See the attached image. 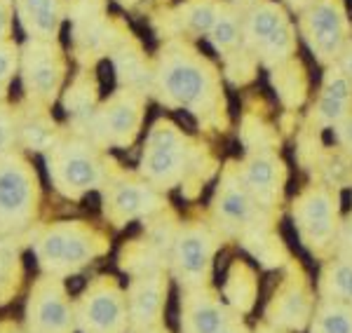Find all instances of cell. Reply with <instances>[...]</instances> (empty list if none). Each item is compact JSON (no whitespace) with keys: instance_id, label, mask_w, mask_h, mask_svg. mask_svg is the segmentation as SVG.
Wrapping results in <instances>:
<instances>
[{"instance_id":"1","label":"cell","mask_w":352,"mask_h":333,"mask_svg":"<svg viewBox=\"0 0 352 333\" xmlns=\"http://www.w3.org/2000/svg\"><path fill=\"white\" fill-rule=\"evenodd\" d=\"M153 84L164 106L186 108L204 122H219L226 113L219 71L181 38L164 43L157 54Z\"/></svg>"},{"instance_id":"2","label":"cell","mask_w":352,"mask_h":333,"mask_svg":"<svg viewBox=\"0 0 352 333\" xmlns=\"http://www.w3.org/2000/svg\"><path fill=\"white\" fill-rule=\"evenodd\" d=\"M26 237L31 242L38 270L61 279L82 273L111 249L109 235L82 218H61L36 225Z\"/></svg>"},{"instance_id":"3","label":"cell","mask_w":352,"mask_h":333,"mask_svg":"<svg viewBox=\"0 0 352 333\" xmlns=\"http://www.w3.org/2000/svg\"><path fill=\"white\" fill-rule=\"evenodd\" d=\"M52 188L66 200H82L85 195L101 190L111 176L104 148L80 132L61 134L45 153Z\"/></svg>"},{"instance_id":"4","label":"cell","mask_w":352,"mask_h":333,"mask_svg":"<svg viewBox=\"0 0 352 333\" xmlns=\"http://www.w3.org/2000/svg\"><path fill=\"white\" fill-rule=\"evenodd\" d=\"M41 176L19 148L0 153V237L26 235L41 211Z\"/></svg>"},{"instance_id":"5","label":"cell","mask_w":352,"mask_h":333,"mask_svg":"<svg viewBox=\"0 0 352 333\" xmlns=\"http://www.w3.org/2000/svg\"><path fill=\"white\" fill-rule=\"evenodd\" d=\"M146 92L136 87H120L106 101H101L76 132L92 139L99 148H127L139 137L144 125Z\"/></svg>"},{"instance_id":"6","label":"cell","mask_w":352,"mask_h":333,"mask_svg":"<svg viewBox=\"0 0 352 333\" xmlns=\"http://www.w3.org/2000/svg\"><path fill=\"white\" fill-rule=\"evenodd\" d=\"M192 143L172 120H157L151 127L141 153L139 174L157 190H169L184 183L190 172Z\"/></svg>"},{"instance_id":"7","label":"cell","mask_w":352,"mask_h":333,"mask_svg":"<svg viewBox=\"0 0 352 333\" xmlns=\"http://www.w3.org/2000/svg\"><path fill=\"white\" fill-rule=\"evenodd\" d=\"M78 333H129L127 291L113 275H96L73 298Z\"/></svg>"},{"instance_id":"8","label":"cell","mask_w":352,"mask_h":333,"mask_svg":"<svg viewBox=\"0 0 352 333\" xmlns=\"http://www.w3.org/2000/svg\"><path fill=\"white\" fill-rule=\"evenodd\" d=\"M19 76L26 101L52 108L66 80V54L59 41L26 38V43L21 45Z\"/></svg>"},{"instance_id":"9","label":"cell","mask_w":352,"mask_h":333,"mask_svg":"<svg viewBox=\"0 0 352 333\" xmlns=\"http://www.w3.org/2000/svg\"><path fill=\"white\" fill-rule=\"evenodd\" d=\"M24 326L31 333H78L66 279L41 273L28 286Z\"/></svg>"},{"instance_id":"10","label":"cell","mask_w":352,"mask_h":333,"mask_svg":"<svg viewBox=\"0 0 352 333\" xmlns=\"http://www.w3.org/2000/svg\"><path fill=\"white\" fill-rule=\"evenodd\" d=\"M300 36L305 38L317 61L338 64L350 36V19L343 0H312L300 14Z\"/></svg>"},{"instance_id":"11","label":"cell","mask_w":352,"mask_h":333,"mask_svg":"<svg viewBox=\"0 0 352 333\" xmlns=\"http://www.w3.org/2000/svg\"><path fill=\"white\" fill-rule=\"evenodd\" d=\"M101 190H104V218L113 228H124L139 218H153L164 209L160 190L146 179L111 174Z\"/></svg>"},{"instance_id":"12","label":"cell","mask_w":352,"mask_h":333,"mask_svg":"<svg viewBox=\"0 0 352 333\" xmlns=\"http://www.w3.org/2000/svg\"><path fill=\"white\" fill-rule=\"evenodd\" d=\"M217 253V237L204 223L188 221L176 230L172 246L174 277L184 289H200L209 284Z\"/></svg>"},{"instance_id":"13","label":"cell","mask_w":352,"mask_h":333,"mask_svg":"<svg viewBox=\"0 0 352 333\" xmlns=\"http://www.w3.org/2000/svg\"><path fill=\"white\" fill-rule=\"evenodd\" d=\"M294 221L303 244L320 251L336 235L338 195L327 185H310L294 202Z\"/></svg>"},{"instance_id":"14","label":"cell","mask_w":352,"mask_h":333,"mask_svg":"<svg viewBox=\"0 0 352 333\" xmlns=\"http://www.w3.org/2000/svg\"><path fill=\"white\" fill-rule=\"evenodd\" d=\"M167 291L169 277L164 273V268L134 275L127 286L129 333H146L162 324Z\"/></svg>"},{"instance_id":"15","label":"cell","mask_w":352,"mask_h":333,"mask_svg":"<svg viewBox=\"0 0 352 333\" xmlns=\"http://www.w3.org/2000/svg\"><path fill=\"white\" fill-rule=\"evenodd\" d=\"M228 319V310L209 286L181 293V333H219Z\"/></svg>"},{"instance_id":"16","label":"cell","mask_w":352,"mask_h":333,"mask_svg":"<svg viewBox=\"0 0 352 333\" xmlns=\"http://www.w3.org/2000/svg\"><path fill=\"white\" fill-rule=\"evenodd\" d=\"M254 205H256V200H254L252 193L247 190V185H244L240 169L235 172L232 165H228V169L223 172V179L219 183L217 200H214L219 221L228 230L247 228L254 216Z\"/></svg>"},{"instance_id":"17","label":"cell","mask_w":352,"mask_h":333,"mask_svg":"<svg viewBox=\"0 0 352 333\" xmlns=\"http://www.w3.org/2000/svg\"><path fill=\"white\" fill-rule=\"evenodd\" d=\"M240 176L254 200L270 205L282 193L285 165H282V160L275 153L258 150V153H252L240 165Z\"/></svg>"},{"instance_id":"18","label":"cell","mask_w":352,"mask_h":333,"mask_svg":"<svg viewBox=\"0 0 352 333\" xmlns=\"http://www.w3.org/2000/svg\"><path fill=\"white\" fill-rule=\"evenodd\" d=\"M68 0H14V14L28 38L59 41Z\"/></svg>"},{"instance_id":"19","label":"cell","mask_w":352,"mask_h":333,"mask_svg":"<svg viewBox=\"0 0 352 333\" xmlns=\"http://www.w3.org/2000/svg\"><path fill=\"white\" fill-rule=\"evenodd\" d=\"M312 317V298L303 282L289 279L268 306V321L277 329L300 331Z\"/></svg>"},{"instance_id":"20","label":"cell","mask_w":352,"mask_h":333,"mask_svg":"<svg viewBox=\"0 0 352 333\" xmlns=\"http://www.w3.org/2000/svg\"><path fill=\"white\" fill-rule=\"evenodd\" d=\"M16 127H19V146L33 153H47V148H52L54 141L61 137L50 115V108L36 106L31 101L16 108Z\"/></svg>"},{"instance_id":"21","label":"cell","mask_w":352,"mask_h":333,"mask_svg":"<svg viewBox=\"0 0 352 333\" xmlns=\"http://www.w3.org/2000/svg\"><path fill=\"white\" fill-rule=\"evenodd\" d=\"M287 24H289V16L280 3H275V0H261L256 8L249 10V16L244 19L242 41L247 47L258 52V49Z\"/></svg>"},{"instance_id":"22","label":"cell","mask_w":352,"mask_h":333,"mask_svg":"<svg viewBox=\"0 0 352 333\" xmlns=\"http://www.w3.org/2000/svg\"><path fill=\"white\" fill-rule=\"evenodd\" d=\"M223 5L221 0H186L172 12L174 31L188 33L192 38L209 36L219 14L223 12Z\"/></svg>"},{"instance_id":"23","label":"cell","mask_w":352,"mask_h":333,"mask_svg":"<svg viewBox=\"0 0 352 333\" xmlns=\"http://www.w3.org/2000/svg\"><path fill=\"white\" fill-rule=\"evenodd\" d=\"M21 235L0 237V306H8L19 296L24 284V261H21Z\"/></svg>"},{"instance_id":"24","label":"cell","mask_w":352,"mask_h":333,"mask_svg":"<svg viewBox=\"0 0 352 333\" xmlns=\"http://www.w3.org/2000/svg\"><path fill=\"white\" fill-rule=\"evenodd\" d=\"M96 92H99V84L92 71H82V76H78L71 82V87L64 94V108L68 115L76 122V129H80L85 122L89 120V115L96 108Z\"/></svg>"},{"instance_id":"25","label":"cell","mask_w":352,"mask_h":333,"mask_svg":"<svg viewBox=\"0 0 352 333\" xmlns=\"http://www.w3.org/2000/svg\"><path fill=\"white\" fill-rule=\"evenodd\" d=\"M320 291L327 301H338L352 306V258L329 263L320 277Z\"/></svg>"},{"instance_id":"26","label":"cell","mask_w":352,"mask_h":333,"mask_svg":"<svg viewBox=\"0 0 352 333\" xmlns=\"http://www.w3.org/2000/svg\"><path fill=\"white\" fill-rule=\"evenodd\" d=\"M310 333H352V306L338 301L320 303L312 314Z\"/></svg>"},{"instance_id":"27","label":"cell","mask_w":352,"mask_h":333,"mask_svg":"<svg viewBox=\"0 0 352 333\" xmlns=\"http://www.w3.org/2000/svg\"><path fill=\"white\" fill-rule=\"evenodd\" d=\"M209 41H212L214 49L223 56H230L237 49V45L242 41V26H240V16L237 10L230 5H223V12L219 14L217 24L209 31Z\"/></svg>"},{"instance_id":"28","label":"cell","mask_w":352,"mask_h":333,"mask_svg":"<svg viewBox=\"0 0 352 333\" xmlns=\"http://www.w3.org/2000/svg\"><path fill=\"white\" fill-rule=\"evenodd\" d=\"M254 296H256V282L254 273L242 263H235L228 275V284H226V298L242 312H247L254 306Z\"/></svg>"},{"instance_id":"29","label":"cell","mask_w":352,"mask_h":333,"mask_svg":"<svg viewBox=\"0 0 352 333\" xmlns=\"http://www.w3.org/2000/svg\"><path fill=\"white\" fill-rule=\"evenodd\" d=\"M19 59H21L19 45L14 41L0 43V101L8 99L12 80L19 76Z\"/></svg>"},{"instance_id":"30","label":"cell","mask_w":352,"mask_h":333,"mask_svg":"<svg viewBox=\"0 0 352 333\" xmlns=\"http://www.w3.org/2000/svg\"><path fill=\"white\" fill-rule=\"evenodd\" d=\"M322 97L336 99V101H343V104L352 106V80L338 69L336 64L329 66L324 73V80H322Z\"/></svg>"},{"instance_id":"31","label":"cell","mask_w":352,"mask_h":333,"mask_svg":"<svg viewBox=\"0 0 352 333\" xmlns=\"http://www.w3.org/2000/svg\"><path fill=\"white\" fill-rule=\"evenodd\" d=\"M19 146V127H16V108L0 101V153H10Z\"/></svg>"},{"instance_id":"32","label":"cell","mask_w":352,"mask_h":333,"mask_svg":"<svg viewBox=\"0 0 352 333\" xmlns=\"http://www.w3.org/2000/svg\"><path fill=\"white\" fill-rule=\"evenodd\" d=\"M352 106L350 104H343V101H336V99H327V97H320L315 106V117L322 127H336L340 120L350 115Z\"/></svg>"},{"instance_id":"33","label":"cell","mask_w":352,"mask_h":333,"mask_svg":"<svg viewBox=\"0 0 352 333\" xmlns=\"http://www.w3.org/2000/svg\"><path fill=\"white\" fill-rule=\"evenodd\" d=\"M14 16V0H0V43L12 41Z\"/></svg>"},{"instance_id":"34","label":"cell","mask_w":352,"mask_h":333,"mask_svg":"<svg viewBox=\"0 0 352 333\" xmlns=\"http://www.w3.org/2000/svg\"><path fill=\"white\" fill-rule=\"evenodd\" d=\"M333 129H336L338 143L343 146V148L348 150V153H352V113H350L348 117H345V120H340Z\"/></svg>"},{"instance_id":"35","label":"cell","mask_w":352,"mask_h":333,"mask_svg":"<svg viewBox=\"0 0 352 333\" xmlns=\"http://www.w3.org/2000/svg\"><path fill=\"white\" fill-rule=\"evenodd\" d=\"M340 249L345 251V256L352 258V214L348 216V221L340 228Z\"/></svg>"},{"instance_id":"36","label":"cell","mask_w":352,"mask_h":333,"mask_svg":"<svg viewBox=\"0 0 352 333\" xmlns=\"http://www.w3.org/2000/svg\"><path fill=\"white\" fill-rule=\"evenodd\" d=\"M336 66L352 80V43L345 45V49H343V54H340V59H338Z\"/></svg>"},{"instance_id":"37","label":"cell","mask_w":352,"mask_h":333,"mask_svg":"<svg viewBox=\"0 0 352 333\" xmlns=\"http://www.w3.org/2000/svg\"><path fill=\"white\" fill-rule=\"evenodd\" d=\"M0 333H31L24 326V321L14 319H0Z\"/></svg>"},{"instance_id":"38","label":"cell","mask_w":352,"mask_h":333,"mask_svg":"<svg viewBox=\"0 0 352 333\" xmlns=\"http://www.w3.org/2000/svg\"><path fill=\"white\" fill-rule=\"evenodd\" d=\"M219 333H247V331H244V326H242V324H237V321L228 319V324H226Z\"/></svg>"},{"instance_id":"39","label":"cell","mask_w":352,"mask_h":333,"mask_svg":"<svg viewBox=\"0 0 352 333\" xmlns=\"http://www.w3.org/2000/svg\"><path fill=\"white\" fill-rule=\"evenodd\" d=\"M287 3L292 5V8L296 10V12H300V14H303L305 10H308L310 5H312V0H287Z\"/></svg>"},{"instance_id":"40","label":"cell","mask_w":352,"mask_h":333,"mask_svg":"<svg viewBox=\"0 0 352 333\" xmlns=\"http://www.w3.org/2000/svg\"><path fill=\"white\" fill-rule=\"evenodd\" d=\"M232 3H235V8H256V5L261 3V0H232Z\"/></svg>"},{"instance_id":"41","label":"cell","mask_w":352,"mask_h":333,"mask_svg":"<svg viewBox=\"0 0 352 333\" xmlns=\"http://www.w3.org/2000/svg\"><path fill=\"white\" fill-rule=\"evenodd\" d=\"M256 333H282L277 326H272V324H263V326H258Z\"/></svg>"},{"instance_id":"42","label":"cell","mask_w":352,"mask_h":333,"mask_svg":"<svg viewBox=\"0 0 352 333\" xmlns=\"http://www.w3.org/2000/svg\"><path fill=\"white\" fill-rule=\"evenodd\" d=\"M146 333H169V329H167V326H155V329H151V331H146Z\"/></svg>"},{"instance_id":"43","label":"cell","mask_w":352,"mask_h":333,"mask_svg":"<svg viewBox=\"0 0 352 333\" xmlns=\"http://www.w3.org/2000/svg\"><path fill=\"white\" fill-rule=\"evenodd\" d=\"M120 3H124V5H132V3H136V0H120Z\"/></svg>"}]
</instances>
